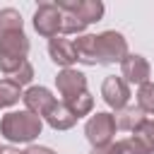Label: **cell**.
Segmentation results:
<instances>
[{
  "mask_svg": "<svg viewBox=\"0 0 154 154\" xmlns=\"http://www.w3.org/2000/svg\"><path fill=\"white\" fill-rule=\"evenodd\" d=\"M116 130H125V132H135L144 120H147V113L140 108V106H125L120 111H116Z\"/></svg>",
  "mask_w": 154,
  "mask_h": 154,
  "instance_id": "obj_11",
  "label": "cell"
},
{
  "mask_svg": "<svg viewBox=\"0 0 154 154\" xmlns=\"http://www.w3.org/2000/svg\"><path fill=\"white\" fill-rule=\"evenodd\" d=\"M132 137H137V140L142 142V147H144L149 154H154V120H144V123L135 130Z\"/></svg>",
  "mask_w": 154,
  "mask_h": 154,
  "instance_id": "obj_20",
  "label": "cell"
},
{
  "mask_svg": "<svg viewBox=\"0 0 154 154\" xmlns=\"http://www.w3.org/2000/svg\"><path fill=\"white\" fill-rule=\"evenodd\" d=\"M137 106L144 113H154V82H147L137 89Z\"/></svg>",
  "mask_w": 154,
  "mask_h": 154,
  "instance_id": "obj_21",
  "label": "cell"
},
{
  "mask_svg": "<svg viewBox=\"0 0 154 154\" xmlns=\"http://www.w3.org/2000/svg\"><path fill=\"white\" fill-rule=\"evenodd\" d=\"M48 55L55 65H60L63 70L70 67L72 63H77V55H75V43L72 38H65V36H55L48 41Z\"/></svg>",
  "mask_w": 154,
  "mask_h": 154,
  "instance_id": "obj_10",
  "label": "cell"
},
{
  "mask_svg": "<svg viewBox=\"0 0 154 154\" xmlns=\"http://www.w3.org/2000/svg\"><path fill=\"white\" fill-rule=\"evenodd\" d=\"M55 87H58V94L70 101L75 96H79L82 91H87V77L79 72V70H72V67H65L58 72L55 77Z\"/></svg>",
  "mask_w": 154,
  "mask_h": 154,
  "instance_id": "obj_8",
  "label": "cell"
},
{
  "mask_svg": "<svg viewBox=\"0 0 154 154\" xmlns=\"http://www.w3.org/2000/svg\"><path fill=\"white\" fill-rule=\"evenodd\" d=\"M0 149H2V147H0Z\"/></svg>",
  "mask_w": 154,
  "mask_h": 154,
  "instance_id": "obj_27",
  "label": "cell"
},
{
  "mask_svg": "<svg viewBox=\"0 0 154 154\" xmlns=\"http://www.w3.org/2000/svg\"><path fill=\"white\" fill-rule=\"evenodd\" d=\"M96 58L101 65L123 63L128 58V41L118 31H101L96 34Z\"/></svg>",
  "mask_w": 154,
  "mask_h": 154,
  "instance_id": "obj_2",
  "label": "cell"
},
{
  "mask_svg": "<svg viewBox=\"0 0 154 154\" xmlns=\"http://www.w3.org/2000/svg\"><path fill=\"white\" fill-rule=\"evenodd\" d=\"M111 154H149V152L142 147V142L137 137H128V140L111 144Z\"/></svg>",
  "mask_w": 154,
  "mask_h": 154,
  "instance_id": "obj_18",
  "label": "cell"
},
{
  "mask_svg": "<svg viewBox=\"0 0 154 154\" xmlns=\"http://www.w3.org/2000/svg\"><path fill=\"white\" fill-rule=\"evenodd\" d=\"M41 128H43V120L38 116L29 113L26 108L5 113L0 120V132L10 142H31L41 135Z\"/></svg>",
  "mask_w": 154,
  "mask_h": 154,
  "instance_id": "obj_1",
  "label": "cell"
},
{
  "mask_svg": "<svg viewBox=\"0 0 154 154\" xmlns=\"http://www.w3.org/2000/svg\"><path fill=\"white\" fill-rule=\"evenodd\" d=\"M101 96L103 101L113 108V111H120L128 106L130 101V84L123 79V77H116V75H108L101 84Z\"/></svg>",
  "mask_w": 154,
  "mask_h": 154,
  "instance_id": "obj_5",
  "label": "cell"
},
{
  "mask_svg": "<svg viewBox=\"0 0 154 154\" xmlns=\"http://www.w3.org/2000/svg\"><path fill=\"white\" fill-rule=\"evenodd\" d=\"M17 31H24V19L17 10L12 7H5L0 10V38L7 36V34H17Z\"/></svg>",
  "mask_w": 154,
  "mask_h": 154,
  "instance_id": "obj_15",
  "label": "cell"
},
{
  "mask_svg": "<svg viewBox=\"0 0 154 154\" xmlns=\"http://www.w3.org/2000/svg\"><path fill=\"white\" fill-rule=\"evenodd\" d=\"M60 24H63V12L55 2H41L34 12V29L46 36V38H55L60 34Z\"/></svg>",
  "mask_w": 154,
  "mask_h": 154,
  "instance_id": "obj_4",
  "label": "cell"
},
{
  "mask_svg": "<svg viewBox=\"0 0 154 154\" xmlns=\"http://www.w3.org/2000/svg\"><path fill=\"white\" fill-rule=\"evenodd\" d=\"M91 154H111V144H108V147H99V149H91Z\"/></svg>",
  "mask_w": 154,
  "mask_h": 154,
  "instance_id": "obj_25",
  "label": "cell"
},
{
  "mask_svg": "<svg viewBox=\"0 0 154 154\" xmlns=\"http://www.w3.org/2000/svg\"><path fill=\"white\" fill-rule=\"evenodd\" d=\"M0 154H22V152H17V149H12V147H2Z\"/></svg>",
  "mask_w": 154,
  "mask_h": 154,
  "instance_id": "obj_26",
  "label": "cell"
},
{
  "mask_svg": "<svg viewBox=\"0 0 154 154\" xmlns=\"http://www.w3.org/2000/svg\"><path fill=\"white\" fill-rule=\"evenodd\" d=\"M22 154H58V152H53L51 147H38V144H29Z\"/></svg>",
  "mask_w": 154,
  "mask_h": 154,
  "instance_id": "obj_24",
  "label": "cell"
},
{
  "mask_svg": "<svg viewBox=\"0 0 154 154\" xmlns=\"http://www.w3.org/2000/svg\"><path fill=\"white\" fill-rule=\"evenodd\" d=\"M7 79H12V82H14V84H19V87L29 84V82L34 79V67H31V63L26 60V63H24V65H22V67L12 75V77H7Z\"/></svg>",
  "mask_w": 154,
  "mask_h": 154,
  "instance_id": "obj_23",
  "label": "cell"
},
{
  "mask_svg": "<svg viewBox=\"0 0 154 154\" xmlns=\"http://www.w3.org/2000/svg\"><path fill=\"white\" fill-rule=\"evenodd\" d=\"M22 101H24L26 111L34 113V116H38V118H46L48 111L55 106V96H53L46 87H29V89L24 91Z\"/></svg>",
  "mask_w": 154,
  "mask_h": 154,
  "instance_id": "obj_9",
  "label": "cell"
},
{
  "mask_svg": "<svg viewBox=\"0 0 154 154\" xmlns=\"http://www.w3.org/2000/svg\"><path fill=\"white\" fill-rule=\"evenodd\" d=\"M65 103L72 108V113H75L77 118H82V116L91 113V108H94V96H91L89 91H82L79 96H75V99H70V101H65Z\"/></svg>",
  "mask_w": 154,
  "mask_h": 154,
  "instance_id": "obj_17",
  "label": "cell"
},
{
  "mask_svg": "<svg viewBox=\"0 0 154 154\" xmlns=\"http://www.w3.org/2000/svg\"><path fill=\"white\" fill-rule=\"evenodd\" d=\"M46 123L53 128V130H70L75 123H77V116L72 113V108L65 103V101H55V106L48 111L46 116Z\"/></svg>",
  "mask_w": 154,
  "mask_h": 154,
  "instance_id": "obj_12",
  "label": "cell"
},
{
  "mask_svg": "<svg viewBox=\"0 0 154 154\" xmlns=\"http://www.w3.org/2000/svg\"><path fill=\"white\" fill-rule=\"evenodd\" d=\"M63 12H72L77 14L84 24L99 22L103 17V2L101 0H58L55 2Z\"/></svg>",
  "mask_w": 154,
  "mask_h": 154,
  "instance_id": "obj_6",
  "label": "cell"
},
{
  "mask_svg": "<svg viewBox=\"0 0 154 154\" xmlns=\"http://www.w3.org/2000/svg\"><path fill=\"white\" fill-rule=\"evenodd\" d=\"M72 43H75L77 63L99 65V58H96V34H82V36L72 38Z\"/></svg>",
  "mask_w": 154,
  "mask_h": 154,
  "instance_id": "obj_13",
  "label": "cell"
},
{
  "mask_svg": "<svg viewBox=\"0 0 154 154\" xmlns=\"http://www.w3.org/2000/svg\"><path fill=\"white\" fill-rule=\"evenodd\" d=\"M22 87L14 84L12 79H0V108H7V106H14L19 99H22Z\"/></svg>",
  "mask_w": 154,
  "mask_h": 154,
  "instance_id": "obj_16",
  "label": "cell"
},
{
  "mask_svg": "<svg viewBox=\"0 0 154 154\" xmlns=\"http://www.w3.org/2000/svg\"><path fill=\"white\" fill-rule=\"evenodd\" d=\"M120 77L128 82V84H137V87H142V84H147L149 82V75H152V67H149V63H147V58L144 55H137V53H128V58L120 63Z\"/></svg>",
  "mask_w": 154,
  "mask_h": 154,
  "instance_id": "obj_7",
  "label": "cell"
},
{
  "mask_svg": "<svg viewBox=\"0 0 154 154\" xmlns=\"http://www.w3.org/2000/svg\"><path fill=\"white\" fill-rule=\"evenodd\" d=\"M84 135H87V140H89V144L94 149L113 144V135H116L113 113H94L84 125Z\"/></svg>",
  "mask_w": 154,
  "mask_h": 154,
  "instance_id": "obj_3",
  "label": "cell"
},
{
  "mask_svg": "<svg viewBox=\"0 0 154 154\" xmlns=\"http://www.w3.org/2000/svg\"><path fill=\"white\" fill-rule=\"evenodd\" d=\"M63 12V10H60ZM84 29H87V24L77 17V14H72V12H63V24H60V34H77V36H82L84 34Z\"/></svg>",
  "mask_w": 154,
  "mask_h": 154,
  "instance_id": "obj_19",
  "label": "cell"
},
{
  "mask_svg": "<svg viewBox=\"0 0 154 154\" xmlns=\"http://www.w3.org/2000/svg\"><path fill=\"white\" fill-rule=\"evenodd\" d=\"M0 53H7V55H17V58H26L29 53V38L24 31H17V34H7L0 38Z\"/></svg>",
  "mask_w": 154,
  "mask_h": 154,
  "instance_id": "obj_14",
  "label": "cell"
},
{
  "mask_svg": "<svg viewBox=\"0 0 154 154\" xmlns=\"http://www.w3.org/2000/svg\"><path fill=\"white\" fill-rule=\"evenodd\" d=\"M26 63V58H17V55H7V53H0V72L7 77H12L22 65Z\"/></svg>",
  "mask_w": 154,
  "mask_h": 154,
  "instance_id": "obj_22",
  "label": "cell"
}]
</instances>
